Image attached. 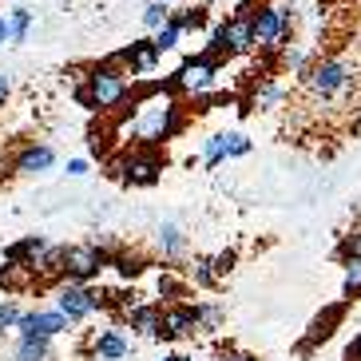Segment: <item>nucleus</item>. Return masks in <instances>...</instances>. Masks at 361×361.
<instances>
[{
  "label": "nucleus",
  "instance_id": "nucleus-1",
  "mask_svg": "<svg viewBox=\"0 0 361 361\" xmlns=\"http://www.w3.org/2000/svg\"><path fill=\"white\" fill-rule=\"evenodd\" d=\"M87 96H92V107H116L128 99V80L111 64L92 68V75H87Z\"/></svg>",
  "mask_w": 361,
  "mask_h": 361
},
{
  "label": "nucleus",
  "instance_id": "nucleus-2",
  "mask_svg": "<svg viewBox=\"0 0 361 361\" xmlns=\"http://www.w3.org/2000/svg\"><path fill=\"white\" fill-rule=\"evenodd\" d=\"M290 40V12L286 8H262L255 16V48L278 52Z\"/></svg>",
  "mask_w": 361,
  "mask_h": 361
},
{
  "label": "nucleus",
  "instance_id": "nucleus-3",
  "mask_svg": "<svg viewBox=\"0 0 361 361\" xmlns=\"http://www.w3.org/2000/svg\"><path fill=\"white\" fill-rule=\"evenodd\" d=\"M104 262H107V255H104V250H96V246H68V274H72L75 282L99 274Z\"/></svg>",
  "mask_w": 361,
  "mask_h": 361
},
{
  "label": "nucleus",
  "instance_id": "nucleus-4",
  "mask_svg": "<svg viewBox=\"0 0 361 361\" xmlns=\"http://www.w3.org/2000/svg\"><path fill=\"white\" fill-rule=\"evenodd\" d=\"M68 329V318L56 310V314H44V310H36V314H24L20 318V338H56V334H64Z\"/></svg>",
  "mask_w": 361,
  "mask_h": 361
},
{
  "label": "nucleus",
  "instance_id": "nucleus-5",
  "mask_svg": "<svg viewBox=\"0 0 361 361\" xmlns=\"http://www.w3.org/2000/svg\"><path fill=\"white\" fill-rule=\"evenodd\" d=\"M99 306V298L92 294V290H84V286H64L60 290V314H64L68 322H80V318H87L92 310Z\"/></svg>",
  "mask_w": 361,
  "mask_h": 361
},
{
  "label": "nucleus",
  "instance_id": "nucleus-6",
  "mask_svg": "<svg viewBox=\"0 0 361 361\" xmlns=\"http://www.w3.org/2000/svg\"><path fill=\"white\" fill-rule=\"evenodd\" d=\"M214 80V60L211 56H199V60H187L179 68V87L183 92H207Z\"/></svg>",
  "mask_w": 361,
  "mask_h": 361
},
{
  "label": "nucleus",
  "instance_id": "nucleus-7",
  "mask_svg": "<svg viewBox=\"0 0 361 361\" xmlns=\"http://www.w3.org/2000/svg\"><path fill=\"white\" fill-rule=\"evenodd\" d=\"M195 329H199V314L187 310V306H179V310H167V314H163V326H159L155 338L171 341V338H183V334H195Z\"/></svg>",
  "mask_w": 361,
  "mask_h": 361
},
{
  "label": "nucleus",
  "instance_id": "nucleus-8",
  "mask_svg": "<svg viewBox=\"0 0 361 361\" xmlns=\"http://www.w3.org/2000/svg\"><path fill=\"white\" fill-rule=\"evenodd\" d=\"M226 48L231 52H250L255 48V16H234V20H226Z\"/></svg>",
  "mask_w": 361,
  "mask_h": 361
},
{
  "label": "nucleus",
  "instance_id": "nucleus-9",
  "mask_svg": "<svg viewBox=\"0 0 361 361\" xmlns=\"http://www.w3.org/2000/svg\"><path fill=\"white\" fill-rule=\"evenodd\" d=\"M123 56L131 60V72L151 75V72H155V60H159V48H155V40H139V44H131Z\"/></svg>",
  "mask_w": 361,
  "mask_h": 361
},
{
  "label": "nucleus",
  "instance_id": "nucleus-10",
  "mask_svg": "<svg viewBox=\"0 0 361 361\" xmlns=\"http://www.w3.org/2000/svg\"><path fill=\"white\" fill-rule=\"evenodd\" d=\"M52 163H56V151L40 143V147H28L20 159H16V171H20V175H40V171H48Z\"/></svg>",
  "mask_w": 361,
  "mask_h": 361
},
{
  "label": "nucleus",
  "instance_id": "nucleus-11",
  "mask_svg": "<svg viewBox=\"0 0 361 361\" xmlns=\"http://www.w3.org/2000/svg\"><path fill=\"white\" fill-rule=\"evenodd\" d=\"M159 171H163V163H159V159H151V155L128 159V179L139 183V187H151V183L159 179Z\"/></svg>",
  "mask_w": 361,
  "mask_h": 361
},
{
  "label": "nucleus",
  "instance_id": "nucleus-12",
  "mask_svg": "<svg viewBox=\"0 0 361 361\" xmlns=\"http://www.w3.org/2000/svg\"><path fill=\"white\" fill-rule=\"evenodd\" d=\"M96 357L99 361H123V357H128V341L119 338L116 329H107V334H99V338H96Z\"/></svg>",
  "mask_w": 361,
  "mask_h": 361
},
{
  "label": "nucleus",
  "instance_id": "nucleus-13",
  "mask_svg": "<svg viewBox=\"0 0 361 361\" xmlns=\"http://www.w3.org/2000/svg\"><path fill=\"white\" fill-rule=\"evenodd\" d=\"M48 350H52V338H20L12 361H48Z\"/></svg>",
  "mask_w": 361,
  "mask_h": 361
},
{
  "label": "nucleus",
  "instance_id": "nucleus-14",
  "mask_svg": "<svg viewBox=\"0 0 361 361\" xmlns=\"http://www.w3.org/2000/svg\"><path fill=\"white\" fill-rule=\"evenodd\" d=\"M131 326H135L139 334H151V338H155L159 326H163V314L159 310H151V306H139L135 314H131Z\"/></svg>",
  "mask_w": 361,
  "mask_h": 361
},
{
  "label": "nucleus",
  "instance_id": "nucleus-15",
  "mask_svg": "<svg viewBox=\"0 0 361 361\" xmlns=\"http://www.w3.org/2000/svg\"><path fill=\"white\" fill-rule=\"evenodd\" d=\"M32 266H16V262H8L4 270H0V286H8V290H20V286H28L32 282Z\"/></svg>",
  "mask_w": 361,
  "mask_h": 361
},
{
  "label": "nucleus",
  "instance_id": "nucleus-16",
  "mask_svg": "<svg viewBox=\"0 0 361 361\" xmlns=\"http://www.w3.org/2000/svg\"><path fill=\"white\" fill-rule=\"evenodd\" d=\"M282 99H286V87L282 84H274V80H262V84H258V92H255V107H274V104H282Z\"/></svg>",
  "mask_w": 361,
  "mask_h": 361
},
{
  "label": "nucleus",
  "instance_id": "nucleus-17",
  "mask_svg": "<svg viewBox=\"0 0 361 361\" xmlns=\"http://www.w3.org/2000/svg\"><path fill=\"white\" fill-rule=\"evenodd\" d=\"M223 159H231V135H211L207 139V167H219Z\"/></svg>",
  "mask_w": 361,
  "mask_h": 361
},
{
  "label": "nucleus",
  "instance_id": "nucleus-18",
  "mask_svg": "<svg viewBox=\"0 0 361 361\" xmlns=\"http://www.w3.org/2000/svg\"><path fill=\"white\" fill-rule=\"evenodd\" d=\"M159 250H163V255H167V258H175V255H179V250H183V231H179V226H175V223L159 226Z\"/></svg>",
  "mask_w": 361,
  "mask_h": 361
},
{
  "label": "nucleus",
  "instance_id": "nucleus-19",
  "mask_svg": "<svg viewBox=\"0 0 361 361\" xmlns=\"http://www.w3.org/2000/svg\"><path fill=\"white\" fill-rule=\"evenodd\" d=\"M179 36H183V28H179V20L171 16V24H163L159 32H155V48H159V56L171 52V48H179Z\"/></svg>",
  "mask_w": 361,
  "mask_h": 361
},
{
  "label": "nucleus",
  "instance_id": "nucleus-20",
  "mask_svg": "<svg viewBox=\"0 0 361 361\" xmlns=\"http://www.w3.org/2000/svg\"><path fill=\"white\" fill-rule=\"evenodd\" d=\"M143 24H147V28H155V32H159L163 24H171V8H167V4H163V0H151L147 8H143Z\"/></svg>",
  "mask_w": 361,
  "mask_h": 361
},
{
  "label": "nucleus",
  "instance_id": "nucleus-21",
  "mask_svg": "<svg viewBox=\"0 0 361 361\" xmlns=\"http://www.w3.org/2000/svg\"><path fill=\"white\" fill-rule=\"evenodd\" d=\"M12 40H16V44H20L24 40V36H28V28H32V12H28V8H12Z\"/></svg>",
  "mask_w": 361,
  "mask_h": 361
},
{
  "label": "nucleus",
  "instance_id": "nucleus-22",
  "mask_svg": "<svg viewBox=\"0 0 361 361\" xmlns=\"http://www.w3.org/2000/svg\"><path fill=\"white\" fill-rule=\"evenodd\" d=\"M175 20H179L183 32H195V28H202V24H207V12H202V8H183Z\"/></svg>",
  "mask_w": 361,
  "mask_h": 361
},
{
  "label": "nucleus",
  "instance_id": "nucleus-23",
  "mask_svg": "<svg viewBox=\"0 0 361 361\" xmlns=\"http://www.w3.org/2000/svg\"><path fill=\"white\" fill-rule=\"evenodd\" d=\"M195 282H199V286H214V282H219V270H214V262L199 258V262H195Z\"/></svg>",
  "mask_w": 361,
  "mask_h": 361
},
{
  "label": "nucleus",
  "instance_id": "nucleus-24",
  "mask_svg": "<svg viewBox=\"0 0 361 361\" xmlns=\"http://www.w3.org/2000/svg\"><path fill=\"white\" fill-rule=\"evenodd\" d=\"M345 294H361V258H350L345 266Z\"/></svg>",
  "mask_w": 361,
  "mask_h": 361
},
{
  "label": "nucleus",
  "instance_id": "nucleus-25",
  "mask_svg": "<svg viewBox=\"0 0 361 361\" xmlns=\"http://www.w3.org/2000/svg\"><path fill=\"white\" fill-rule=\"evenodd\" d=\"M20 306H16V302H4V306H0V329H12V326H20Z\"/></svg>",
  "mask_w": 361,
  "mask_h": 361
},
{
  "label": "nucleus",
  "instance_id": "nucleus-26",
  "mask_svg": "<svg viewBox=\"0 0 361 361\" xmlns=\"http://www.w3.org/2000/svg\"><path fill=\"white\" fill-rule=\"evenodd\" d=\"M195 314H199V329H202V326H207V329H214L219 322H223V310H219V306H199Z\"/></svg>",
  "mask_w": 361,
  "mask_h": 361
},
{
  "label": "nucleus",
  "instance_id": "nucleus-27",
  "mask_svg": "<svg viewBox=\"0 0 361 361\" xmlns=\"http://www.w3.org/2000/svg\"><path fill=\"white\" fill-rule=\"evenodd\" d=\"M250 151V139L246 135H231V155H246Z\"/></svg>",
  "mask_w": 361,
  "mask_h": 361
},
{
  "label": "nucleus",
  "instance_id": "nucleus-28",
  "mask_svg": "<svg viewBox=\"0 0 361 361\" xmlns=\"http://www.w3.org/2000/svg\"><path fill=\"white\" fill-rule=\"evenodd\" d=\"M345 255H350V258H361V231L345 238Z\"/></svg>",
  "mask_w": 361,
  "mask_h": 361
},
{
  "label": "nucleus",
  "instance_id": "nucleus-29",
  "mask_svg": "<svg viewBox=\"0 0 361 361\" xmlns=\"http://www.w3.org/2000/svg\"><path fill=\"white\" fill-rule=\"evenodd\" d=\"M84 171H87L84 159H72V163H68V175H84Z\"/></svg>",
  "mask_w": 361,
  "mask_h": 361
},
{
  "label": "nucleus",
  "instance_id": "nucleus-30",
  "mask_svg": "<svg viewBox=\"0 0 361 361\" xmlns=\"http://www.w3.org/2000/svg\"><path fill=\"white\" fill-rule=\"evenodd\" d=\"M8 87H12L8 75H0V107H4V99H8Z\"/></svg>",
  "mask_w": 361,
  "mask_h": 361
},
{
  "label": "nucleus",
  "instance_id": "nucleus-31",
  "mask_svg": "<svg viewBox=\"0 0 361 361\" xmlns=\"http://www.w3.org/2000/svg\"><path fill=\"white\" fill-rule=\"evenodd\" d=\"M8 36H12V24H8V20H4V16H0V44L8 40Z\"/></svg>",
  "mask_w": 361,
  "mask_h": 361
},
{
  "label": "nucleus",
  "instance_id": "nucleus-32",
  "mask_svg": "<svg viewBox=\"0 0 361 361\" xmlns=\"http://www.w3.org/2000/svg\"><path fill=\"white\" fill-rule=\"evenodd\" d=\"M350 357H357V361H361V338H357V345L350 350Z\"/></svg>",
  "mask_w": 361,
  "mask_h": 361
},
{
  "label": "nucleus",
  "instance_id": "nucleus-33",
  "mask_svg": "<svg viewBox=\"0 0 361 361\" xmlns=\"http://www.w3.org/2000/svg\"><path fill=\"white\" fill-rule=\"evenodd\" d=\"M234 361H255V357H234Z\"/></svg>",
  "mask_w": 361,
  "mask_h": 361
},
{
  "label": "nucleus",
  "instance_id": "nucleus-34",
  "mask_svg": "<svg viewBox=\"0 0 361 361\" xmlns=\"http://www.w3.org/2000/svg\"><path fill=\"white\" fill-rule=\"evenodd\" d=\"M175 361H191V357H175Z\"/></svg>",
  "mask_w": 361,
  "mask_h": 361
},
{
  "label": "nucleus",
  "instance_id": "nucleus-35",
  "mask_svg": "<svg viewBox=\"0 0 361 361\" xmlns=\"http://www.w3.org/2000/svg\"><path fill=\"white\" fill-rule=\"evenodd\" d=\"M286 4H294V0H286Z\"/></svg>",
  "mask_w": 361,
  "mask_h": 361
},
{
  "label": "nucleus",
  "instance_id": "nucleus-36",
  "mask_svg": "<svg viewBox=\"0 0 361 361\" xmlns=\"http://www.w3.org/2000/svg\"><path fill=\"white\" fill-rule=\"evenodd\" d=\"M64 4H72V0H64Z\"/></svg>",
  "mask_w": 361,
  "mask_h": 361
},
{
  "label": "nucleus",
  "instance_id": "nucleus-37",
  "mask_svg": "<svg viewBox=\"0 0 361 361\" xmlns=\"http://www.w3.org/2000/svg\"><path fill=\"white\" fill-rule=\"evenodd\" d=\"M167 361H175V357H167Z\"/></svg>",
  "mask_w": 361,
  "mask_h": 361
}]
</instances>
